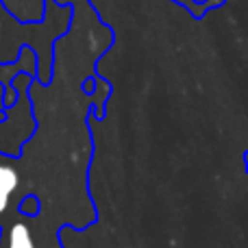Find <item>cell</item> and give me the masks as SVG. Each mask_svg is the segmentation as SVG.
<instances>
[{"label": "cell", "instance_id": "1", "mask_svg": "<svg viewBox=\"0 0 248 248\" xmlns=\"http://www.w3.org/2000/svg\"><path fill=\"white\" fill-rule=\"evenodd\" d=\"M17 183H20V176H17L16 168L7 166V163H0V218L7 211L9 201H11L13 192L17 189Z\"/></svg>", "mask_w": 248, "mask_h": 248}, {"label": "cell", "instance_id": "2", "mask_svg": "<svg viewBox=\"0 0 248 248\" xmlns=\"http://www.w3.org/2000/svg\"><path fill=\"white\" fill-rule=\"evenodd\" d=\"M4 7L11 16L17 20H37L42 16V2L44 0H2Z\"/></svg>", "mask_w": 248, "mask_h": 248}, {"label": "cell", "instance_id": "3", "mask_svg": "<svg viewBox=\"0 0 248 248\" xmlns=\"http://www.w3.org/2000/svg\"><path fill=\"white\" fill-rule=\"evenodd\" d=\"M7 248H35L33 233L24 222L11 224L7 233Z\"/></svg>", "mask_w": 248, "mask_h": 248}]
</instances>
